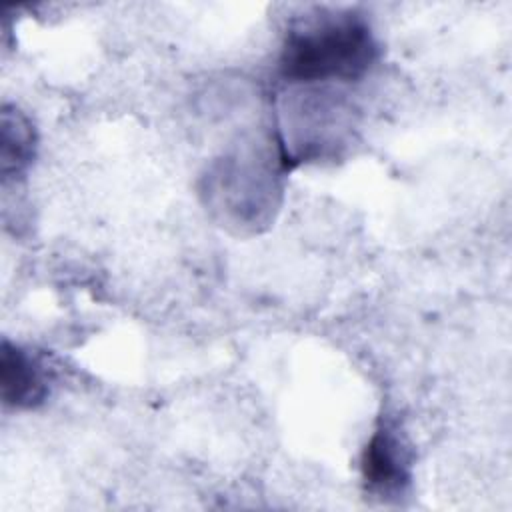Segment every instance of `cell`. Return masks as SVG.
<instances>
[{"label": "cell", "instance_id": "2", "mask_svg": "<svg viewBox=\"0 0 512 512\" xmlns=\"http://www.w3.org/2000/svg\"><path fill=\"white\" fill-rule=\"evenodd\" d=\"M362 480L366 490L380 500L402 498L412 484V448L400 424L382 418L370 434L362 458Z\"/></svg>", "mask_w": 512, "mask_h": 512}, {"label": "cell", "instance_id": "3", "mask_svg": "<svg viewBox=\"0 0 512 512\" xmlns=\"http://www.w3.org/2000/svg\"><path fill=\"white\" fill-rule=\"evenodd\" d=\"M48 366L30 350L2 342L0 350V386L2 400L12 408H36L48 396Z\"/></svg>", "mask_w": 512, "mask_h": 512}, {"label": "cell", "instance_id": "4", "mask_svg": "<svg viewBox=\"0 0 512 512\" xmlns=\"http://www.w3.org/2000/svg\"><path fill=\"white\" fill-rule=\"evenodd\" d=\"M34 134L30 122L20 114H2V172L8 178L10 174H20L32 158Z\"/></svg>", "mask_w": 512, "mask_h": 512}, {"label": "cell", "instance_id": "1", "mask_svg": "<svg viewBox=\"0 0 512 512\" xmlns=\"http://www.w3.org/2000/svg\"><path fill=\"white\" fill-rule=\"evenodd\" d=\"M378 58L368 18L352 8L316 10L286 30L278 74L288 84H352Z\"/></svg>", "mask_w": 512, "mask_h": 512}]
</instances>
